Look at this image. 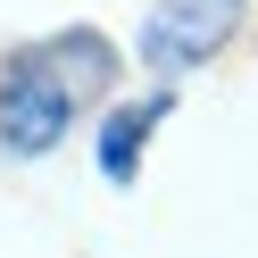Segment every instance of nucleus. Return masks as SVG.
I'll return each mask as SVG.
<instances>
[{"label":"nucleus","mask_w":258,"mask_h":258,"mask_svg":"<svg viewBox=\"0 0 258 258\" xmlns=\"http://www.w3.org/2000/svg\"><path fill=\"white\" fill-rule=\"evenodd\" d=\"M67 125H75V92L58 84V67L42 50H25L17 67L0 75V150L9 158H42Z\"/></svg>","instance_id":"1"},{"label":"nucleus","mask_w":258,"mask_h":258,"mask_svg":"<svg viewBox=\"0 0 258 258\" xmlns=\"http://www.w3.org/2000/svg\"><path fill=\"white\" fill-rule=\"evenodd\" d=\"M241 9H250V0H158L150 17H142V58H150L158 75L208 67V58L233 42Z\"/></svg>","instance_id":"2"},{"label":"nucleus","mask_w":258,"mask_h":258,"mask_svg":"<svg viewBox=\"0 0 258 258\" xmlns=\"http://www.w3.org/2000/svg\"><path fill=\"white\" fill-rule=\"evenodd\" d=\"M158 117H167V92H158V100H142V108H108V125H100V175H108V183H125V175H134V158L150 150Z\"/></svg>","instance_id":"3"},{"label":"nucleus","mask_w":258,"mask_h":258,"mask_svg":"<svg viewBox=\"0 0 258 258\" xmlns=\"http://www.w3.org/2000/svg\"><path fill=\"white\" fill-rule=\"evenodd\" d=\"M42 58L58 67V84H67L75 100L108 92V75H117V58H108V42L92 34V25H75V34H58V42H42Z\"/></svg>","instance_id":"4"}]
</instances>
